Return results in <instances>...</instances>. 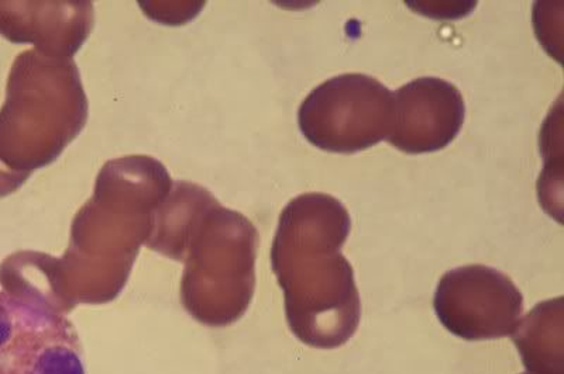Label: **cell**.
Masks as SVG:
<instances>
[{"label":"cell","mask_w":564,"mask_h":374,"mask_svg":"<svg viewBox=\"0 0 564 374\" xmlns=\"http://www.w3.org/2000/svg\"><path fill=\"white\" fill-rule=\"evenodd\" d=\"M93 28L90 2H0V34L50 57L73 59Z\"/></svg>","instance_id":"cell-9"},{"label":"cell","mask_w":564,"mask_h":374,"mask_svg":"<svg viewBox=\"0 0 564 374\" xmlns=\"http://www.w3.org/2000/svg\"><path fill=\"white\" fill-rule=\"evenodd\" d=\"M173 179L160 161L130 155L106 162L93 199L73 222L63 260L45 255L50 289L59 311L77 302L112 300L123 289L141 242Z\"/></svg>","instance_id":"cell-1"},{"label":"cell","mask_w":564,"mask_h":374,"mask_svg":"<svg viewBox=\"0 0 564 374\" xmlns=\"http://www.w3.org/2000/svg\"><path fill=\"white\" fill-rule=\"evenodd\" d=\"M22 185V180L14 178V176L8 174V172L0 166V197L14 194Z\"/></svg>","instance_id":"cell-11"},{"label":"cell","mask_w":564,"mask_h":374,"mask_svg":"<svg viewBox=\"0 0 564 374\" xmlns=\"http://www.w3.org/2000/svg\"><path fill=\"white\" fill-rule=\"evenodd\" d=\"M0 374H88L74 323L43 301L0 292Z\"/></svg>","instance_id":"cell-6"},{"label":"cell","mask_w":564,"mask_h":374,"mask_svg":"<svg viewBox=\"0 0 564 374\" xmlns=\"http://www.w3.org/2000/svg\"><path fill=\"white\" fill-rule=\"evenodd\" d=\"M392 92L369 75H339L317 86L299 111L302 135L326 153L356 154L387 140Z\"/></svg>","instance_id":"cell-5"},{"label":"cell","mask_w":564,"mask_h":374,"mask_svg":"<svg viewBox=\"0 0 564 374\" xmlns=\"http://www.w3.org/2000/svg\"><path fill=\"white\" fill-rule=\"evenodd\" d=\"M433 307L443 327L462 340L511 337L523 312L522 293L502 272L485 265L456 267L443 275Z\"/></svg>","instance_id":"cell-7"},{"label":"cell","mask_w":564,"mask_h":374,"mask_svg":"<svg viewBox=\"0 0 564 374\" xmlns=\"http://www.w3.org/2000/svg\"><path fill=\"white\" fill-rule=\"evenodd\" d=\"M150 250L183 261V302L195 318L228 326L245 316L256 289L259 232L205 187L178 180L153 216Z\"/></svg>","instance_id":"cell-3"},{"label":"cell","mask_w":564,"mask_h":374,"mask_svg":"<svg viewBox=\"0 0 564 374\" xmlns=\"http://www.w3.org/2000/svg\"><path fill=\"white\" fill-rule=\"evenodd\" d=\"M466 106L460 90L441 78H417L392 92L387 140L405 154L436 153L460 133Z\"/></svg>","instance_id":"cell-8"},{"label":"cell","mask_w":564,"mask_h":374,"mask_svg":"<svg viewBox=\"0 0 564 374\" xmlns=\"http://www.w3.org/2000/svg\"><path fill=\"white\" fill-rule=\"evenodd\" d=\"M87 120L88 99L73 59L37 50L18 55L0 109V166L24 184L63 154Z\"/></svg>","instance_id":"cell-4"},{"label":"cell","mask_w":564,"mask_h":374,"mask_svg":"<svg viewBox=\"0 0 564 374\" xmlns=\"http://www.w3.org/2000/svg\"><path fill=\"white\" fill-rule=\"evenodd\" d=\"M522 374H532V373H522Z\"/></svg>","instance_id":"cell-12"},{"label":"cell","mask_w":564,"mask_h":374,"mask_svg":"<svg viewBox=\"0 0 564 374\" xmlns=\"http://www.w3.org/2000/svg\"><path fill=\"white\" fill-rule=\"evenodd\" d=\"M563 298L539 302L512 333L523 366L532 374H564Z\"/></svg>","instance_id":"cell-10"},{"label":"cell","mask_w":564,"mask_h":374,"mask_svg":"<svg viewBox=\"0 0 564 374\" xmlns=\"http://www.w3.org/2000/svg\"><path fill=\"white\" fill-rule=\"evenodd\" d=\"M350 229L344 204L325 194L300 195L280 216L271 267L291 331L311 348L344 346L360 326L355 272L341 254Z\"/></svg>","instance_id":"cell-2"}]
</instances>
